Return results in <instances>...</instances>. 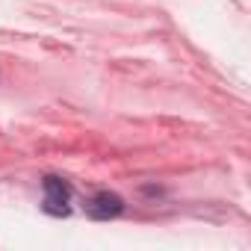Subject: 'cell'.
<instances>
[{"instance_id":"obj_2","label":"cell","mask_w":251,"mask_h":251,"mask_svg":"<svg viewBox=\"0 0 251 251\" xmlns=\"http://www.w3.org/2000/svg\"><path fill=\"white\" fill-rule=\"evenodd\" d=\"M124 210H127V204H124V198L112 189H98L89 201H86V216L95 219V222H109V219H118Z\"/></svg>"},{"instance_id":"obj_1","label":"cell","mask_w":251,"mask_h":251,"mask_svg":"<svg viewBox=\"0 0 251 251\" xmlns=\"http://www.w3.org/2000/svg\"><path fill=\"white\" fill-rule=\"evenodd\" d=\"M42 189H45V201H42V210L48 216H68L71 213V198H74V186L59 177V175H45L42 177Z\"/></svg>"}]
</instances>
